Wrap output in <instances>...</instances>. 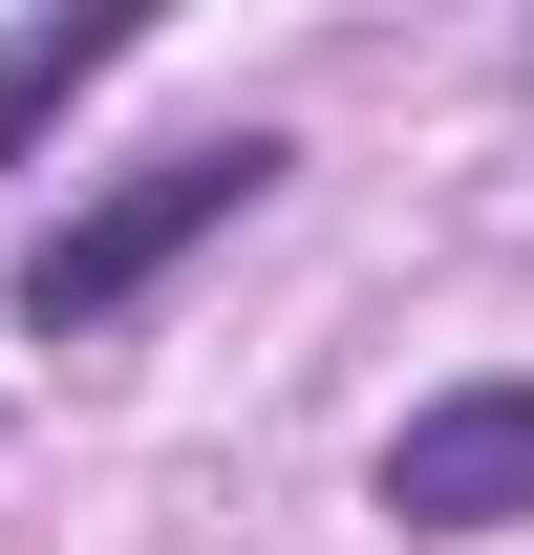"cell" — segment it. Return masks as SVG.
I'll return each instance as SVG.
<instances>
[{
	"label": "cell",
	"mask_w": 534,
	"mask_h": 555,
	"mask_svg": "<svg viewBox=\"0 0 534 555\" xmlns=\"http://www.w3.org/2000/svg\"><path fill=\"white\" fill-rule=\"evenodd\" d=\"M257 193H278V150H257V129H236V150H171V171H129V193H86L65 235L22 257V321H43V343H86V321H129L150 278L193 257V235H236Z\"/></svg>",
	"instance_id": "6da1fadb"
},
{
	"label": "cell",
	"mask_w": 534,
	"mask_h": 555,
	"mask_svg": "<svg viewBox=\"0 0 534 555\" xmlns=\"http://www.w3.org/2000/svg\"><path fill=\"white\" fill-rule=\"evenodd\" d=\"M385 513L406 534H513L534 513V385H449L385 427Z\"/></svg>",
	"instance_id": "7a4b0ae2"
},
{
	"label": "cell",
	"mask_w": 534,
	"mask_h": 555,
	"mask_svg": "<svg viewBox=\"0 0 534 555\" xmlns=\"http://www.w3.org/2000/svg\"><path fill=\"white\" fill-rule=\"evenodd\" d=\"M107 65H129V0H65V22H22V43H0V150H43Z\"/></svg>",
	"instance_id": "3957f363"
}]
</instances>
